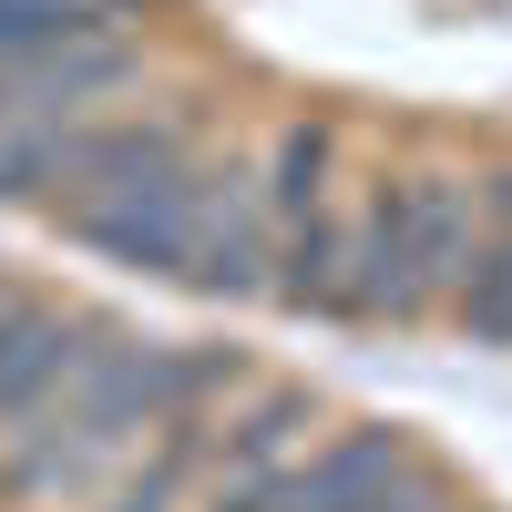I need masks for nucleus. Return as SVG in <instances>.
Returning <instances> with one entry per match:
<instances>
[{
    "label": "nucleus",
    "instance_id": "4",
    "mask_svg": "<svg viewBox=\"0 0 512 512\" xmlns=\"http://www.w3.org/2000/svg\"><path fill=\"white\" fill-rule=\"evenodd\" d=\"M0 297H11V287H0Z\"/></svg>",
    "mask_w": 512,
    "mask_h": 512
},
{
    "label": "nucleus",
    "instance_id": "1",
    "mask_svg": "<svg viewBox=\"0 0 512 512\" xmlns=\"http://www.w3.org/2000/svg\"><path fill=\"white\" fill-rule=\"evenodd\" d=\"M492 256V185L472 175H420V185H379L349 216V267H338L328 318H420V308H461V287Z\"/></svg>",
    "mask_w": 512,
    "mask_h": 512
},
{
    "label": "nucleus",
    "instance_id": "3",
    "mask_svg": "<svg viewBox=\"0 0 512 512\" xmlns=\"http://www.w3.org/2000/svg\"><path fill=\"white\" fill-rule=\"evenodd\" d=\"M472 338H512V236H492V256H482V277L461 287V308H451Z\"/></svg>",
    "mask_w": 512,
    "mask_h": 512
},
{
    "label": "nucleus",
    "instance_id": "2",
    "mask_svg": "<svg viewBox=\"0 0 512 512\" xmlns=\"http://www.w3.org/2000/svg\"><path fill=\"white\" fill-rule=\"evenodd\" d=\"M103 21H134V11H123V0H0V62L62 52V41L103 31Z\"/></svg>",
    "mask_w": 512,
    "mask_h": 512
}]
</instances>
